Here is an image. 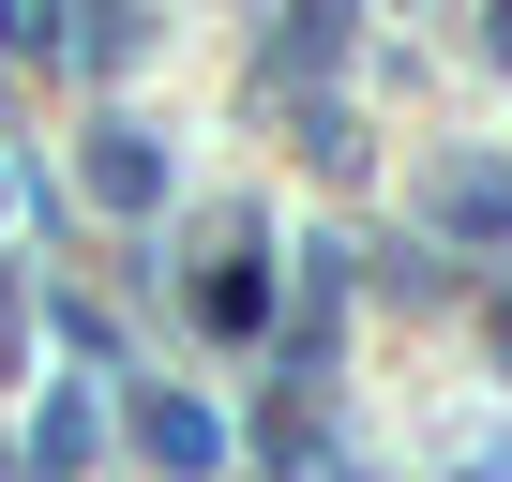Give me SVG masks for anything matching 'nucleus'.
Masks as SVG:
<instances>
[{
	"label": "nucleus",
	"instance_id": "obj_1",
	"mask_svg": "<svg viewBox=\"0 0 512 482\" xmlns=\"http://www.w3.org/2000/svg\"><path fill=\"white\" fill-rule=\"evenodd\" d=\"M91 196H106V211H151V196H166L151 136H91Z\"/></svg>",
	"mask_w": 512,
	"mask_h": 482
},
{
	"label": "nucleus",
	"instance_id": "obj_2",
	"mask_svg": "<svg viewBox=\"0 0 512 482\" xmlns=\"http://www.w3.org/2000/svg\"><path fill=\"white\" fill-rule=\"evenodd\" d=\"M437 211H452L467 241H497V226H512V181H497V166H452V181H437Z\"/></svg>",
	"mask_w": 512,
	"mask_h": 482
},
{
	"label": "nucleus",
	"instance_id": "obj_3",
	"mask_svg": "<svg viewBox=\"0 0 512 482\" xmlns=\"http://www.w3.org/2000/svg\"><path fill=\"white\" fill-rule=\"evenodd\" d=\"M256 302H272L256 272H211V287H196V317H211V332H256Z\"/></svg>",
	"mask_w": 512,
	"mask_h": 482
}]
</instances>
